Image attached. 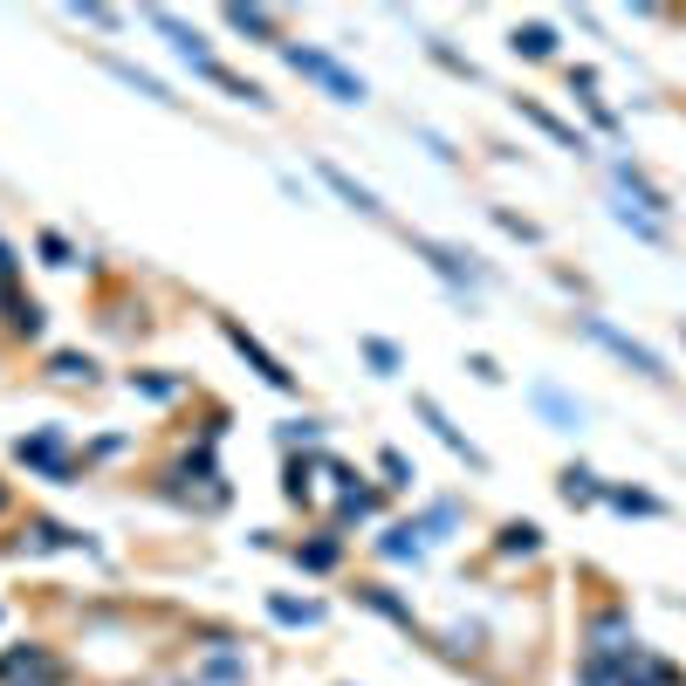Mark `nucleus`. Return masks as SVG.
<instances>
[{"mask_svg":"<svg viewBox=\"0 0 686 686\" xmlns=\"http://www.w3.org/2000/svg\"><path fill=\"white\" fill-rule=\"evenodd\" d=\"M282 62H289L296 76L323 83V89H330L336 104H364V97H371V89H364V76H351V69H343L336 55H323V49H302V42H282Z\"/></svg>","mask_w":686,"mask_h":686,"instance_id":"nucleus-1","label":"nucleus"},{"mask_svg":"<svg viewBox=\"0 0 686 686\" xmlns=\"http://www.w3.org/2000/svg\"><path fill=\"white\" fill-rule=\"evenodd\" d=\"M577 330L590 336V343H604V351L618 357V364H632L639 378H666V364H660V351H645L639 336H625V330H611L604 317H577Z\"/></svg>","mask_w":686,"mask_h":686,"instance_id":"nucleus-2","label":"nucleus"},{"mask_svg":"<svg viewBox=\"0 0 686 686\" xmlns=\"http://www.w3.org/2000/svg\"><path fill=\"white\" fill-rule=\"evenodd\" d=\"M62 679V666L49 660V652H8V660H0V686H55Z\"/></svg>","mask_w":686,"mask_h":686,"instance_id":"nucleus-3","label":"nucleus"},{"mask_svg":"<svg viewBox=\"0 0 686 686\" xmlns=\"http://www.w3.org/2000/svg\"><path fill=\"white\" fill-rule=\"evenodd\" d=\"M412 412H419V419H426L432 432H440V447H447V453H460L467 467H487V453H481L474 440H467V432H460V426H453V419H447V412H440V405H432V398H412Z\"/></svg>","mask_w":686,"mask_h":686,"instance_id":"nucleus-4","label":"nucleus"},{"mask_svg":"<svg viewBox=\"0 0 686 686\" xmlns=\"http://www.w3.org/2000/svg\"><path fill=\"white\" fill-rule=\"evenodd\" d=\"M412 247H419V255H426L432 268L447 275V282H467V289H481V268H474V255H460V247H447V240H426V234H419Z\"/></svg>","mask_w":686,"mask_h":686,"instance_id":"nucleus-5","label":"nucleus"},{"mask_svg":"<svg viewBox=\"0 0 686 686\" xmlns=\"http://www.w3.org/2000/svg\"><path fill=\"white\" fill-rule=\"evenodd\" d=\"M528 398H536V412L556 426V432H583V405L564 392V385H536V392H528Z\"/></svg>","mask_w":686,"mask_h":686,"instance_id":"nucleus-6","label":"nucleus"},{"mask_svg":"<svg viewBox=\"0 0 686 686\" xmlns=\"http://www.w3.org/2000/svg\"><path fill=\"white\" fill-rule=\"evenodd\" d=\"M227 343H234V351H240L247 364H255V371H261V378H268L275 392H289V385H296V378H289V371H282V357H275V351H261V343H255V336H247L240 323H227Z\"/></svg>","mask_w":686,"mask_h":686,"instance_id":"nucleus-7","label":"nucleus"},{"mask_svg":"<svg viewBox=\"0 0 686 686\" xmlns=\"http://www.w3.org/2000/svg\"><path fill=\"white\" fill-rule=\"evenodd\" d=\"M14 453H21L28 467H42L49 481H69V460H62V432H35V440H21Z\"/></svg>","mask_w":686,"mask_h":686,"instance_id":"nucleus-8","label":"nucleus"},{"mask_svg":"<svg viewBox=\"0 0 686 686\" xmlns=\"http://www.w3.org/2000/svg\"><path fill=\"white\" fill-rule=\"evenodd\" d=\"M317 172H323V185H330V193H336L343 206H357V213H385V206H378V193H371V185H357V179L343 172V165H330V159H323Z\"/></svg>","mask_w":686,"mask_h":686,"instance_id":"nucleus-9","label":"nucleus"},{"mask_svg":"<svg viewBox=\"0 0 686 686\" xmlns=\"http://www.w3.org/2000/svg\"><path fill=\"white\" fill-rule=\"evenodd\" d=\"M419 536H426L419 522H398V528H385V543H378V549L392 556V564H419V556H426V543H419Z\"/></svg>","mask_w":686,"mask_h":686,"instance_id":"nucleus-10","label":"nucleus"},{"mask_svg":"<svg viewBox=\"0 0 686 686\" xmlns=\"http://www.w3.org/2000/svg\"><path fill=\"white\" fill-rule=\"evenodd\" d=\"M618 185H625V193H632V200H639L645 213H673V200H666V193H660V185H652L645 172H632V165H618Z\"/></svg>","mask_w":686,"mask_h":686,"instance_id":"nucleus-11","label":"nucleus"},{"mask_svg":"<svg viewBox=\"0 0 686 686\" xmlns=\"http://www.w3.org/2000/svg\"><path fill=\"white\" fill-rule=\"evenodd\" d=\"M522 117H528V124H543V131H549L556 144H570V151H590V144H583V138H577V131H570V124L556 117V110H543V104H528V97H522Z\"/></svg>","mask_w":686,"mask_h":686,"instance_id":"nucleus-12","label":"nucleus"},{"mask_svg":"<svg viewBox=\"0 0 686 686\" xmlns=\"http://www.w3.org/2000/svg\"><path fill=\"white\" fill-rule=\"evenodd\" d=\"M110 76H117V83H131V89H138V97H151V104H179V97H172V89H165L159 76H144V69H131V62H110Z\"/></svg>","mask_w":686,"mask_h":686,"instance_id":"nucleus-13","label":"nucleus"},{"mask_svg":"<svg viewBox=\"0 0 686 686\" xmlns=\"http://www.w3.org/2000/svg\"><path fill=\"white\" fill-rule=\"evenodd\" d=\"M515 55H528V62H543V55H556V28H543V21H528V28H515Z\"/></svg>","mask_w":686,"mask_h":686,"instance_id":"nucleus-14","label":"nucleus"},{"mask_svg":"<svg viewBox=\"0 0 686 686\" xmlns=\"http://www.w3.org/2000/svg\"><path fill=\"white\" fill-rule=\"evenodd\" d=\"M564 502H570V508L604 502V487H598V474H590V467H570V474H564Z\"/></svg>","mask_w":686,"mask_h":686,"instance_id":"nucleus-15","label":"nucleus"},{"mask_svg":"<svg viewBox=\"0 0 686 686\" xmlns=\"http://www.w3.org/2000/svg\"><path fill=\"white\" fill-rule=\"evenodd\" d=\"M364 604H371V611H385L392 625H405V632H412V604H398L385 583H364Z\"/></svg>","mask_w":686,"mask_h":686,"instance_id":"nucleus-16","label":"nucleus"},{"mask_svg":"<svg viewBox=\"0 0 686 686\" xmlns=\"http://www.w3.org/2000/svg\"><path fill=\"white\" fill-rule=\"evenodd\" d=\"M227 28H234V35H261V42H275V21H268L261 8H227Z\"/></svg>","mask_w":686,"mask_h":686,"instance_id":"nucleus-17","label":"nucleus"},{"mask_svg":"<svg viewBox=\"0 0 686 686\" xmlns=\"http://www.w3.org/2000/svg\"><path fill=\"white\" fill-rule=\"evenodd\" d=\"M604 502H611L618 515H660V502H652V494H639V487H604Z\"/></svg>","mask_w":686,"mask_h":686,"instance_id":"nucleus-18","label":"nucleus"},{"mask_svg":"<svg viewBox=\"0 0 686 686\" xmlns=\"http://www.w3.org/2000/svg\"><path fill=\"white\" fill-rule=\"evenodd\" d=\"M502 549L536 556V549H543V528H536V522H508V528H502Z\"/></svg>","mask_w":686,"mask_h":686,"instance_id":"nucleus-19","label":"nucleus"},{"mask_svg":"<svg viewBox=\"0 0 686 686\" xmlns=\"http://www.w3.org/2000/svg\"><path fill=\"white\" fill-rule=\"evenodd\" d=\"M268 611L282 618V625H317L323 618V604H296V598H268Z\"/></svg>","mask_w":686,"mask_h":686,"instance_id":"nucleus-20","label":"nucleus"},{"mask_svg":"<svg viewBox=\"0 0 686 686\" xmlns=\"http://www.w3.org/2000/svg\"><path fill=\"white\" fill-rule=\"evenodd\" d=\"M296 556H302V570H336L343 549H336V543H309V549H296Z\"/></svg>","mask_w":686,"mask_h":686,"instance_id":"nucleus-21","label":"nucleus"},{"mask_svg":"<svg viewBox=\"0 0 686 686\" xmlns=\"http://www.w3.org/2000/svg\"><path fill=\"white\" fill-rule=\"evenodd\" d=\"M364 357H371V364H378V371H398V351H392V343H385V336H364Z\"/></svg>","mask_w":686,"mask_h":686,"instance_id":"nucleus-22","label":"nucleus"},{"mask_svg":"<svg viewBox=\"0 0 686 686\" xmlns=\"http://www.w3.org/2000/svg\"><path fill=\"white\" fill-rule=\"evenodd\" d=\"M89 371H97V364H89V357H69V351H62V357H55V378H89Z\"/></svg>","mask_w":686,"mask_h":686,"instance_id":"nucleus-23","label":"nucleus"},{"mask_svg":"<svg viewBox=\"0 0 686 686\" xmlns=\"http://www.w3.org/2000/svg\"><path fill=\"white\" fill-rule=\"evenodd\" d=\"M378 467H385V481H392V487H412V467H405V460H398V453H385V460H378Z\"/></svg>","mask_w":686,"mask_h":686,"instance_id":"nucleus-24","label":"nucleus"},{"mask_svg":"<svg viewBox=\"0 0 686 686\" xmlns=\"http://www.w3.org/2000/svg\"><path fill=\"white\" fill-rule=\"evenodd\" d=\"M467 371H474L481 385H502V364H494V357H467Z\"/></svg>","mask_w":686,"mask_h":686,"instance_id":"nucleus-25","label":"nucleus"},{"mask_svg":"<svg viewBox=\"0 0 686 686\" xmlns=\"http://www.w3.org/2000/svg\"><path fill=\"white\" fill-rule=\"evenodd\" d=\"M131 392H144V398H172L179 385H172V378H131Z\"/></svg>","mask_w":686,"mask_h":686,"instance_id":"nucleus-26","label":"nucleus"},{"mask_svg":"<svg viewBox=\"0 0 686 686\" xmlns=\"http://www.w3.org/2000/svg\"><path fill=\"white\" fill-rule=\"evenodd\" d=\"M42 255H49L55 268H69V240H55V234H42Z\"/></svg>","mask_w":686,"mask_h":686,"instance_id":"nucleus-27","label":"nucleus"},{"mask_svg":"<svg viewBox=\"0 0 686 686\" xmlns=\"http://www.w3.org/2000/svg\"><path fill=\"white\" fill-rule=\"evenodd\" d=\"M8 275H14V255H8V247H0V282H8Z\"/></svg>","mask_w":686,"mask_h":686,"instance_id":"nucleus-28","label":"nucleus"}]
</instances>
